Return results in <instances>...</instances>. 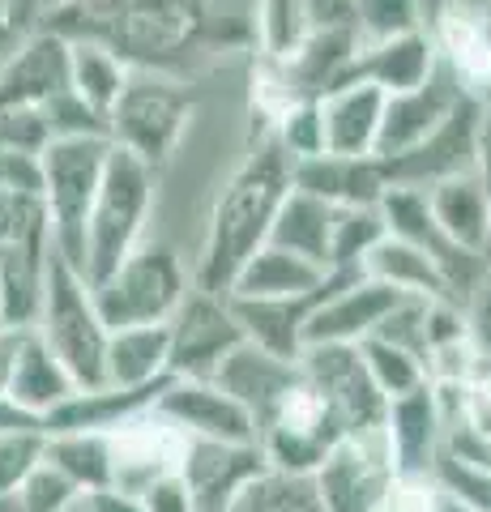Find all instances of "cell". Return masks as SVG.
Returning a JSON list of instances; mask_svg holds the SVG:
<instances>
[{
	"label": "cell",
	"instance_id": "obj_25",
	"mask_svg": "<svg viewBox=\"0 0 491 512\" xmlns=\"http://www.w3.org/2000/svg\"><path fill=\"white\" fill-rule=\"evenodd\" d=\"M167 384H171V376L158 380V384H146V389H116V384L77 389L69 402H60L43 419V436H56V431H94V436H112V431H120L124 423L150 414Z\"/></svg>",
	"mask_w": 491,
	"mask_h": 512
},
{
	"label": "cell",
	"instance_id": "obj_19",
	"mask_svg": "<svg viewBox=\"0 0 491 512\" xmlns=\"http://www.w3.org/2000/svg\"><path fill=\"white\" fill-rule=\"evenodd\" d=\"M291 188L334 210H355V205H380L389 192V171L376 154H312L291 163Z\"/></svg>",
	"mask_w": 491,
	"mask_h": 512
},
{
	"label": "cell",
	"instance_id": "obj_39",
	"mask_svg": "<svg viewBox=\"0 0 491 512\" xmlns=\"http://www.w3.org/2000/svg\"><path fill=\"white\" fill-rule=\"evenodd\" d=\"M351 13L359 43H380L423 30V0H351Z\"/></svg>",
	"mask_w": 491,
	"mask_h": 512
},
{
	"label": "cell",
	"instance_id": "obj_24",
	"mask_svg": "<svg viewBox=\"0 0 491 512\" xmlns=\"http://www.w3.org/2000/svg\"><path fill=\"white\" fill-rule=\"evenodd\" d=\"M440 406V444L445 457L491 470V380L432 384Z\"/></svg>",
	"mask_w": 491,
	"mask_h": 512
},
{
	"label": "cell",
	"instance_id": "obj_21",
	"mask_svg": "<svg viewBox=\"0 0 491 512\" xmlns=\"http://www.w3.org/2000/svg\"><path fill=\"white\" fill-rule=\"evenodd\" d=\"M69 90V43L39 30L0 69V111H39Z\"/></svg>",
	"mask_w": 491,
	"mask_h": 512
},
{
	"label": "cell",
	"instance_id": "obj_1",
	"mask_svg": "<svg viewBox=\"0 0 491 512\" xmlns=\"http://www.w3.org/2000/svg\"><path fill=\"white\" fill-rule=\"evenodd\" d=\"M291 163L295 158L278 146L274 133H269V137H261V146L240 163V171L227 180V188L218 192V201L210 210V227H205L197 291H210V295L227 299L235 274H240L248 256L269 239L278 205L287 201Z\"/></svg>",
	"mask_w": 491,
	"mask_h": 512
},
{
	"label": "cell",
	"instance_id": "obj_15",
	"mask_svg": "<svg viewBox=\"0 0 491 512\" xmlns=\"http://www.w3.org/2000/svg\"><path fill=\"white\" fill-rule=\"evenodd\" d=\"M154 414L188 440L257 444V427H252L248 410L235 397H227L214 380H171L154 402Z\"/></svg>",
	"mask_w": 491,
	"mask_h": 512
},
{
	"label": "cell",
	"instance_id": "obj_50",
	"mask_svg": "<svg viewBox=\"0 0 491 512\" xmlns=\"http://www.w3.org/2000/svg\"><path fill=\"white\" fill-rule=\"evenodd\" d=\"M9 431H43V423L22 406H13L9 397H0V436H9Z\"/></svg>",
	"mask_w": 491,
	"mask_h": 512
},
{
	"label": "cell",
	"instance_id": "obj_28",
	"mask_svg": "<svg viewBox=\"0 0 491 512\" xmlns=\"http://www.w3.org/2000/svg\"><path fill=\"white\" fill-rule=\"evenodd\" d=\"M363 278L385 282L398 295H410V299L457 303L453 286L445 282V274L436 269L432 256L419 252L415 244H406V239H398V235H385L368 256H363Z\"/></svg>",
	"mask_w": 491,
	"mask_h": 512
},
{
	"label": "cell",
	"instance_id": "obj_6",
	"mask_svg": "<svg viewBox=\"0 0 491 512\" xmlns=\"http://www.w3.org/2000/svg\"><path fill=\"white\" fill-rule=\"evenodd\" d=\"M188 120H193V94L176 77L158 69H129L116 107L107 111V141L146 167H158L176 154Z\"/></svg>",
	"mask_w": 491,
	"mask_h": 512
},
{
	"label": "cell",
	"instance_id": "obj_13",
	"mask_svg": "<svg viewBox=\"0 0 491 512\" xmlns=\"http://www.w3.org/2000/svg\"><path fill=\"white\" fill-rule=\"evenodd\" d=\"M402 299L406 295H398L393 286L363 278L359 269H351L334 286V295L308 316L304 346H359L363 338H372L380 329V320L398 308Z\"/></svg>",
	"mask_w": 491,
	"mask_h": 512
},
{
	"label": "cell",
	"instance_id": "obj_40",
	"mask_svg": "<svg viewBox=\"0 0 491 512\" xmlns=\"http://www.w3.org/2000/svg\"><path fill=\"white\" fill-rule=\"evenodd\" d=\"M432 487L440 495H449L453 504H462L466 512H491V470H474L466 461H453L440 453L432 470Z\"/></svg>",
	"mask_w": 491,
	"mask_h": 512
},
{
	"label": "cell",
	"instance_id": "obj_3",
	"mask_svg": "<svg viewBox=\"0 0 491 512\" xmlns=\"http://www.w3.org/2000/svg\"><path fill=\"white\" fill-rule=\"evenodd\" d=\"M35 338L60 359L77 389H99L103 384V355H107V325L94 308L90 282L52 252L35 312Z\"/></svg>",
	"mask_w": 491,
	"mask_h": 512
},
{
	"label": "cell",
	"instance_id": "obj_14",
	"mask_svg": "<svg viewBox=\"0 0 491 512\" xmlns=\"http://www.w3.org/2000/svg\"><path fill=\"white\" fill-rule=\"evenodd\" d=\"M261 444H223V440H184L180 478L193 495L197 512H227L252 478L265 474Z\"/></svg>",
	"mask_w": 491,
	"mask_h": 512
},
{
	"label": "cell",
	"instance_id": "obj_12",
	"mask_svg": "<svg viewBox=\"0 0 491 512\" xmlns=\"http://www.w3.org/2000/svg\"><path fill=\"white\" fill-rule=\"evenodd\" d=\"M479 111L483 103L474 94H462L457 107L427 133L415 150L389 158V184L398 188H419L427 192L432 184L457 180V175H474V150H479Z\"/></svg>",
	"mask_w": 491,
	"mask_h": 512
},
{
	"label": "cell",
	"instance_id": "obj_31",
	"mask_svg": "<svg viewBox=\"0 0 491 512\" xmlns=\"http://www.w3.org/2000/svg\"><path fill=\"white\" fill-rule=\"evenodd\" d=\"M334 214H338L334 205H325V201L308 197V192L291 188L287 201L278 205L274 227H269L265 244L304 256L308 265H316V269H325V274H329V239H334Z\"/></svg>",
	"mask_w": 491,
	"mask_h": 512
},
{
	"label": "cell",
	"instance_id": "obj_37",
	"mask_svg": "<svg viewBox=\"0 0 491 512\" xmlns=\"http://www.w3.org/2000/svg\"><path fill=\"white\" fill-rule=\"evenodd\" d=\"M312 30L308 0H261L257 5V39L265 60H291Z\"/></svg>",
	"mask_w": 491,
	"mask_h": 512
},
{
	"label": "cell",
	"instance_id": "obj_17",
	"mask_svg": "<svg viewBox=\"0 0 491 512\" xmlns=\"http://www.w3.org/2000/svg\"><path fill=\"white\" fill-rule=\"evenodd\" d=\"M342 274H351V269H329L316 291L291 295V299H227L231 312H235V325H240V333H244V342L261 346V350H269V355H278L287 363H299V355H304L308 316L334 295Z\"/></svg>",
	"mask_w": 491,
	"mask_h": 512
},
{
	"label": "cell",
	"instance_id": "obj_22",
	"mask_svg": "<svg viewBox=\"0 0 491 512\" xmlns=\"http://www.w3.org/2000/svg\"><path fill=\"white\" fill-rule=\"evenodd\" d=\"M385 448L393 461V474L398 478H432L440 453V406H436V389L432 380L423 389L393 397L385 406Z\"/></svg>",
	"mask_w": 491,
	"mask_h": 512
},
{
	"label": "cell",
	"instance_id": "obj_20",
	"mask_svg": "<svg viewBox=\"0 0 491 512\" xmlns=\"http://www.w3.org/2000/svg\"><path fill=\"white\" fill-rule=\"evenodd\" d=\"M210 380L248 410V419L261 436V427L274 419L278 406L287 402V393L299 384V363H287V359L269 355V350H261V346L240 342Z\"/></svg>",
	"mask_w": 491,
	"mask_h": 512
},
{
	"label": "cell",
	"instance_id": "obj_34",
	"mask_svg": "<svg viewBox=\"0 0 491 512\" xmlns=\"http://www.w3.org/2000/svg\"><path fill=\"white\" fill-rule=\"evenodd\" d=\"M124 82H129V64L120 56H112L99 43H69V90L103 120L116 107Z\"/></svg>",
	"mask_w": 491,
	"mask_h": 512
},
{
	"label": "cell",
	"instance_id": "obj_52",
	"mask_svg": "<svg viewBox=\"0 0 491 512\" xmlns=\"http://www.w3.org/2000/svg\"><path fill=\"white\" fill-rule=\"evenodd\" d=\"M436 512H466V508H462V504H453L449 495H440V508H436Z\"/></svg>",
	"mask_w": 491,
	"mask_h": 512
},
{
	"label": "cell",
	"instance_id": "obj_35",
	"mask_svg": "<svg viewBox=\"0 0 491 512\" xmlns=\"http://www.w3.org/2000/svg\"><path fill=\"white\" fill-rule=\"evenodd\" d=\"M227 512H325L321 495H316L312 474H282L265 470L235 495Z\"/></svg>",
	"mask_w": 491,
	"mask_h": 512
},
{
	"label": "cell",
	"instance_id": "obj_26",
	"mask_svg": "<svg viewBox=\"0 0 491 512\" xmlns=\"http://www.w3.org/2000/svg\"><path fill=\"white\" fill-rule=\"evenodd\" d=\"M321 107L325 154H376L385 94L372 86H338L316 99Z\"/></svg>",
	"mask_w": 491,
	"mask_h": 512
},
{
	"label": "cell",
	"instance_id": "obj_11",
	"mask_svg": "<svg viewBox=\"0 0 491 512\" xmlns=\"http://www.w3.org/2000/svg\"><path fill=\"white\" fill-rule=\"evenodd\" d=\"M316 495L325 512H376L389 504V491L398 483L385 448V431L359 440H338L312 474Z\"/></svg>",
	"mask_w": 491,
	"mask_h": 512
},
{
	"label": "cell",
	"instance_id": "obj_45",
	"mask_svg": "<svg viewBox=\"0 0 491 512\" xmlns=\"http://www.w3.org/2000/svg\"><path fill=\"white\" fill-rule=\"evenodd\" d=\"M0 192L39 197V192H43V163H39V154L0 146Z\"/></svg>",
	"mask_w": 491,
	"mask_h": 512
},
{
	"label": "cell",
	"instance_id": "obj_23",
	"mask_svg": "<svg viewBox=\"0 0 491 512\" xmlns=\"http://www.w3.org/2000/svg\"><path fill=\"white\" fill-rule=\"evenodd\" d=\"M432 69H436L432 39L423 30H410V35H393L380 43H359V52L346 64L338 86H372L380 94H402V90L423 86L432 77Z\"/></svg>",
	"mask_w": 491,
	"mask_h": 512
},
{
	"label": "cell",
	"instance_id": "obj_44",
	"mask_svg": "<svg viewBox=\"0 0 491 512\" xmlns=\"http://www.w3.org/2000/svg\"><path fill=\"white\" fill-rule=\"evenodd\" d=\"M462 316H466V338L474 346V355L491 372V274H483L470 286V295L462 299Z\"/></svg>",
	"mask_w": 491,
	"mask_h": 512
},
{
	"label": "cell",
	"instance_id": "obj_10",
	"mask_svg": "<svg viewBox=\"0 0 491 512\" xmlns=\"http://www.w3.org/2000/svg\"><path fill=\"white\" fill-rule=\"evenodd\" d=\"M167 376L171 380H210L223 359L244 342L235 312L223 295L210 291H188L180 312L167 320Z\"/></svg>",
	"mask_w": 491,
	"mask_h": 512
},
{
	"label": "cell",
	"instance_id": "obj_41",
	"mask_svg": "<svg viewBox=\"0 0 491 512\" xmlns=\"http://www.w3.org/2000/svg\"><path fill=\"white\" fill-rule=\"evenodd\" d=\"M274 137H278V146L287 150L291 158L325 154L321 107H316V99H299V103H291L287 111H282V116L274 120Z\"/></svg>",
	"mask_w": 491,
	"mask_h": 512
},
{
	"label": "cell",
	"instance_id": "obj_18",
	"mask_svg": "<svg viewBox=\"0 0 491 512\" xmlns=\"http://www.w3.org/2000/svg\"><path fill=\"white\" fill-rule=\"evenodd\" d=\"M184 440L176 427L158 414H141V419L124 423L120 431H112V487L141 495L158 478L176 474L180 457H184Z\"/></svg>",
	"mask_w": 491,
	"mask_h": 512
},
{
	"label": "cell",
	"instance_id": "obj_56",
	"mask_svg": "<svg viewBox=\"0 0 491 512\" xmlns=\"http://www.w3.org/2000/svg\"><path fill=\"white\" fill-rule=\"evenodd\" d=\"M376 512H393V508H389V504H385V508H376Z\"/></svg>",
	"mask_w": 491,
	"mask_h": 512
},
{
	"label": "cell",
	"instance_id": "obj_16",
	"mask_svg": "<svg viewBox=\"0 0 491 512\" xmlns=\"http://www.w3.org/2000/svg\"><path fill=\"white\" fill-rule=\"evenodd\" d=\"M462 82L453 77V69L436 56V69L423 86L402 90V94H385V111H380V133H376V158L389 163L406 150H415L432 128L449 116L462 99Z\"/></svg>",
	"mask_w": 491,
	"mask_h": 512
},
{
	"label": "cell",
	"instance_id": "obj_2",
	"mask_svg": "<svg viewBox=\"0 0 491 512\" xmlns=\"http://www.w3.org/2000/svg\"><path fill=\"white\" fill-rule=\"evenodd\" d=\"M43 30L65 43H99L129 69H150L197 39L201 9L197 0H60Z\"/></svg>",
	"mask_w": 491,
	"mask_h": 512
},
{
	"label": "cell",
	"instance_id": "obj_7",
	"mask_svg": "<svg viewBox=\"0 0 491 512\" xmlns=\"http://www.w3.org/2000/svg\"><path fill=\"white\" fill-rule=\"evenodd\" d=\"M90 295L107 333L133 325H167L188 295V278L180 256L167 244H141L103 282H94Z\"/></svg>",
	"mask_w": 491,
	"mask_h": 512
},
{
	"label": "cell",
	"instance_id": "obj_29",
	"mask_svg": "<svg viewBox=\"0 0 491 512\" xmlns=\"http://www.w3.org/2000/svg\"><path fill=\"white\" fill-rule=\"evenodd\" d=\"M167 325H133L107 333L103 355V384L116 389H146V384L167 380Z\"/></svg>",
	"mask_w": 491,
	"mask_h": 512
},
{
	"label": "cell",
	"instance_id": "obj_47",
	"mask_svg": "<svg viewBox=\"0 0 491 512\" xmlns=\"http://www.w3.org/2000/svg\"><path fill=\"white\" fill-rule=\"evenodd\" d=\"M30 325H0V397H9V380L13 367H18V355L26 346Z\"/></svg>",
	"mask_w": 491,
	"mask_h": 512
},
{
	"label": "cell",
	"instance_id": "obj_38",
	"mask_svg": "<svg viewBox=\"0 0 491 512\" xmlns=\"http://www.w3.org/2000/svg\"><path fill=\"white\" fill-rule=\"evenodd\" d=\"M389 235L380 205H355V210L334 214V239H329V269H359L363 274V256H368L380 239Z\"/></svg>",
	"mask_w": 491,
	"mask_h": 512
},
{
	"label": "cell",
	"instance_id": "obj_4",
	"mask_svg": "<svg viewBox=\"0 0 491 512\" xmlns=\"http://www.w3.org/2000/svg\"><path fill=\"white\" fill-rule=\"evenodd\" d=\"M150 205H154V167H146L141 158L112 146L99 192H94V205H90V218H86L82 278L90 286L103 282L124 256H133L141 248Z\"/></svg>",
	"mask_w": 491,
	"mask_h": 512
},
{
	"label": "cell",
	"instance_id": "obj_9",
	"mask_svg": "<svg viewBox=\"0 0 491 512\" xmlns=\"http://www.w3.org/2000/svg\"><path fill=\"white\" fill-rule=\"evenodd\" d=\"M299 372H304L308 389L325 402V410L334 414L342 440H359L385 427L389 402L372 384L359 346H304Z\"/></svg>",
	"mask_w": 491,
	"mask_h": 512
},
{
	"label": "cell",
	"instance_id": "obj_33",
	"mask_svg": "<svg viewBox=\"0 0 491 512\" xmlns=\"http://www.w3.org/2000/svg\"><path fill=\"white\" fill-rule=\"evenodd\" d=\"M43 461L60 478H69L77 495H94L112 487V436L56 431V436H43Z\"/></svg>",
	"mask_w": 491,
	"mask_h": 512
},
{
	"label": "cell",
	"instance_id": "obj_32",
	"mask_svg": "<svg viewBox=\"0 0 491 512\" xmlns=\"http://www.w3.org/2000/svg\"><path fill=\"white\" fill-rule=\"evenodd\" d=\"M73 393H77L73 376L60 367V359L52 350L35 338V329H30L22 355H18V367H13V380H9V402L22 406L26 414H35L43 423L47 414H52L60 402H69Z\"/></svg>",
	"mask_w": 491,
	"mask_h": 512
},
{
	"label": "cell",
	"instance_id": "obj_46",
	"mask_svg": "<svg viewBox=\"0 0 491 512\" xmlns=\"http://www.w3.org/2000/svg\"><path fill=\"white\" fill-rule=\"evenodd\" d=\"M137 500H141V508H146V512H197L193 508V495H188L180 474L158 478V483H150L146 491L137 495Z\"/></svg>",
	"mask_w": 491,
	"mask_h": 512
},
{
	"label": "cell",
	"instance_id": "obj_49",
	"mask_svg": "<svg viewBox=\"0 0 491 512\" xmlns=\"http://www.w3.org/2000/svg\"><path fill=\"white\" fill-rule=\"evenodd\" d=\"M474 175L491 197V107L479 111V150H474Z\"/></svg>",
	"mask_w": 491,
	"mask_h": 512
},
{
	"label": "cell",
	"instance_id": "obj_48",
	"mask_svg": "<svg viewBox=\"0 0 491 512\" xmlns=\"http://www.w3.org/2000/svg\"><path fill=\"white\" fill-rule=\"evenodd\" d=\"M82 500H86V512H146L137 495L116 491V487H103V491H94V495H82Z\"/></svg>",
	"mask_w": 491,
	"mask_h": 512
},
{
	"label": "cell",
	"instance_id": "obj_55",
	"mask_svg": "<svg viewBox=\"0 0 491 512\" xmlns=\"http://www.w3.org/2000/svg\"><path fill=\"white\" fill-rule=\"evenodd\" d=\"M474 5H483V9H491V0H474Z\"/></svg>",
	"mask_w": 491,
	"mask_h": 512
},
{
	"label": "cell",
	"instance_id": "obj_36",
	"mask_svg": "<svg viewBox=\"0 0 491 512\" xmlns=\"http://www.w3.org/2000/svg\"><path fill=\"white\" fill-rule=\"evenodd\" d=\"M359 355H363V367H368V376H372V384L380 389L385 402L415 393V389H423V384L432 380V376H427V367L415 355H410V350L393 346L385 338H363L359 342Z\"/></svg>",
	"mask_w": 491,
	"mask_h": 512
},
{
	"label": "cell",
	"instance_id": "obj_42",
	"mask_svg": "<svg viewBox=\"0 0 491 512\" xmlns=\"http://www.w3.org/2000/svg\"><path fill=\"white\" fill-rule=\"evenodd\" d=\"M39 466H43V431H9V436H0V500H13V491Z\"/></svg>",
	"mask_w": 491,
	"mask_h": 512
},
{
	"label": "cell",
	"instance_id": "obj_8",
	"mask_svg": "<svg viewBox=\"0 0 491 512\" xmlns=\"http://www.w3.org/2000/svg\"><path fill=\"white\" fill-rule=\"evenodd\" d=\"M52 231L43 197L0 192V325H35Z\"/></svg>",
	"mask_w": 491,
	"mask_h": 512
},
{
	"label": "cell",
	"instance_id": "obj_53",
	"mask_svg": "<svg viewBox=\"0 0 491 512\" xmlns=\"http://www.w3.org/2000/svg\"><path fill=\"white\" fill-rule=\"evenodd\" d=\"M69 512H86V500H77V504H73Z\"/></svg>",
	"mask_w": 491,
	"mask_h": 512
},
{
	"label": "cell",
	"instance_id": "obj_30",
	"mask_svg": "<svg viewBox=\"0 0 491 512\" xmlns=\"http://www.w3.org/2000/svg\"><path fill=\"white\" fill-rule=\"evenodd\" d=\"M321 282H325V269L308 265L304 256H295V252L261 244L244 261L240 274H235L227 299H291V295L316 291Z\"/></svg>",
	"mask_w": 491,
	"mask_h": 512
},
{
	"label": "cell",
	"instance_id": "obj_5",
	"mask_svg": "<svg viewBox=\"0 0 491 512\" xmlns=\"http://www.w3.org/2000/svg\"><path fill=\"white\" fill-rule=\"evenodd\" d=\"M107 154L112 141L107 137H60L47 141L39 163H43V210H47V231H52V252L65 265L82 274L86 265V218L99 192Z\"/></svg>",
	"mask_w": 491,
	"mask_h": 512
},
{
	"label": "cell",
	"instance_id": "obj_51",
	"mask_svg": "<svg viewBox=\"0 0 491 512\" xmlns=\"http://www.w3.org/2000/svg\"><path fill=\"white\" fill-rule=\"evenodd\" d=\"M22 13H26V0H0V35H9L22 22Z\"/></svg>",
	"mask_w": 491,
	"mask_h": 512
},
{
	"label": "cell",
	"instance_id": "obj_43",
	"mask_svg": "<svg viewBox=\"0 0 491 512\" xmlns=\"http://www.w3.org/2000/svg\"><path fill=\"white\" fill-rule=\"evenodd\" d=\"M82 495H77V487L69 483V478H60L52 466H43L26 478V483L13 491V512H69Z\"/></svg>",
	"mask_w": 491,
	"mask_h": 512
},
{
	"label": "cell",
	"instance_id": "obj_54",
	"mask_svg": "<svg viewBox=\"0 0 491 512\" xmlns=\"http://www.w3.org/2000/svg\"><path fill=\"white\" fill-rule=\"evenodd\" d=\"M0 512H13V504H9V500H0Z\"/></svg>",
	"mask_w": 491,
	"mask_h": 512
},
{
	"label": "cell",
	"instance_id": "obj_27",
	"mask_svg": "<svg viewBox=\"0 0 491 512\" xmlns=\"http://www.w3.org/2000/svg\"><path fill=\"white\" fill-rule=\"evenodd\" d=\"M427 210L457 248L474 256L491 252V197L483 192L479 175H457V180L432 184L427 188Z\"/></svg>",
	"mask_w": 491,
	"mask_h": 512
}]
</instances>
